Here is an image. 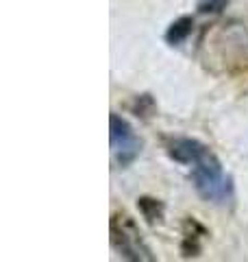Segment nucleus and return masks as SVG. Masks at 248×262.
<instances>
[{
    "label": "nucleus",
    "instance_id": "1",
    "mask_svg": "<svg viewBox=\"0 0 248 262\" xmlns=\"http://www.w3.org/2000/svg\"><path fill=\"white\" fill-rule=\"evenodd\" d=\"M207 48L229 70L246 68L248 66V22L233 20L229 24H220V29L213 31V35L207 42Z\"/></svg>",
    "mask_w": 248,
    "mask_h": 262
},
{
    "label": "nucleus",
    "instance_id": "2",
    "mask_svg": "<svg viewBox=\"0 0 248 262\" xmlns=\"http://www.w3.org/2000/svg\"><path fill=\"white\" fill-rule=\"evenodd\" d=\"M189 168H192V184L205 201L225 203L227 199H231L233 182H231L229 175H225V168H222L218 155L211 149Z\"/></svg>",
    "mask_w": 248,
    "mask_h": 262
},
{
    "label": "nucleus",
    "instance_id": "3",
    "mask_svg": "<svg viewBox=\"0 0 248 262\" xmlns=\"http://www.w3.org/2000/svg\"><path fill=\"white\" fill-rule=\"evenodd\" d=\"M109 142H111V153L113 162L120 168L131 166L142 153V138H139L133 127L129 125L127 118H122L120 114H111L109 116Z\"/></svg>",
    "mask_w": 248,
    "mask_h": 262
},
{
    "label": "nucleus",
    "instance_id": "4",
    "mask_svg": "<svg viewBox=\"0 0 248 262\" xmlns=\"http://www.w3.org/2000/svg\"><path fill=\"white\" fill-rule=\"evenodd\" d=\"M111 245L120 256L129 260H155L151 249L139 234L137 225L127 214H113L111 219Z\"/></svg>",
    "mask_w": 248,
    "mask_h": 262
},
{
    "label": "nucleus",
    "instance_id": "5",
    "mask_svg": "<svg viewBox=\"0 0 248 262\" xmlns=\"http://www.w3.org/2000/svg\"><path fill=\"white\" fill-rule=\"evenodd\" d=\"M207 151H209V146L196 138H168L165 140V153L170 155V160L183 164V166H192Z\"/></svg>",
    "mask_w": 248,
    "mask_h": 262
},
{
    "label": "nucleus",
    "instance_id": "6",
    "mask_svg": "<svg viewBox=\"0 0 248 262\" xmlns=\"http://www.w3.org/2000/svg\"><path fill=\"white\" fill-rule=\"evenodd\" d=\"M205 227L198 223L194 216H189L185 221V232H183V245H181V251H183L185 258H192L201 253V238L205 236Z\"/></svg>",
    "mask_w": 248,
    "mask_h": 262
},
{
    "label": "nucleus",
    "instance_id": "7",
    "mask_svg": "<svg viewBox=\"0 0 248 262\" xmlns=\"http://www.w3.org/2000/svg\"><path fill=\"white\" fill-rule=\"evenodd\" d=\"M192 31H194V18L192 15H181V18H177L168 29H165L163 37L170 46H181V44L187 42V37L192 35Z\"/></svg>",
    "mask_w": 248,
    "mask_h": 262
},
{
    "label": "nucleus",
    "instance_id": "8",
    "mask_svg": "<svg viewBox=\"0 0 248 262\" xmlns=\"http://www.w3.org/2000/svg\"><path fill=\"white\" fill-rule=\"evenodd\" d=\"M137 210H139V214L146 219V223H151V225L163 223L165 206H163V201L155 199V196H139L137 199Z\"/></svg>",
    "mask_w": 248,
    "mask_h": 262
},
{
    "label": "nucleus",
    "instance_id": "9",
    "mask_svg": "<svg viewBox=\"0 0 248 262\" xmlns=\"http://www.w3.org/2000/svg\"><path fill=\"white\" fill-rule=\"evenodd\" d=\"M131 112H133L137 118H144L146 120V118H151L153 114L157 112V105H155L151 94H139V96H135L133 105H131Z\"/></svg>",
    "mask_w": 248,
    "mask_h": 262
},
{
    "label": "nucleus",
    "instance_id": "10",
    "mask_svg": "<svg viewBox=\"0 0 248 262\" xmlns=\"http://www.w3.org/2000/svg\"><path fill=\"white\" fill-rule=\"evenodd\" d=\"M229 7V0H198L196 9L203 15H218Z\"/></svg>",
    "mask_w": 248,
    "mask_h": 262
}]
</instances>
